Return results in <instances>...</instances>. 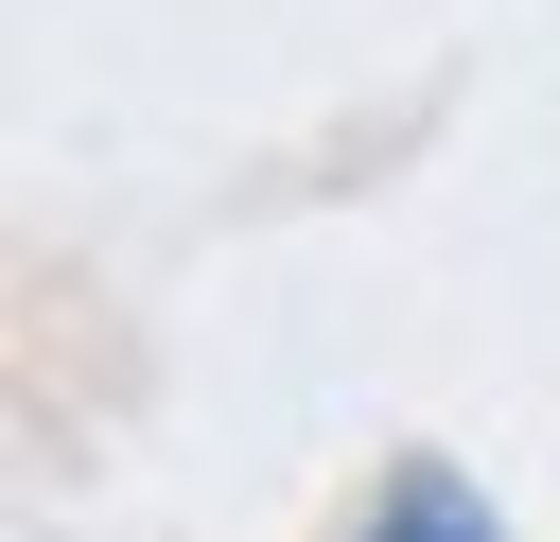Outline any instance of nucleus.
<instances>
[{"label":"nucleus","instance_id":"obj_1","mask_svg":"<svg viewBox=\"0 0 560 542\" xmlns=\"http://www.w3.org/2000/svg\"><path fill=\"white\" fill-rule=\"evenodd\" d=\"M350 542H508V507H490L455 455H402V472L368 490V525H350Z\"/></svg>","mask_w":560,"mask_h":542}]
</instances>
